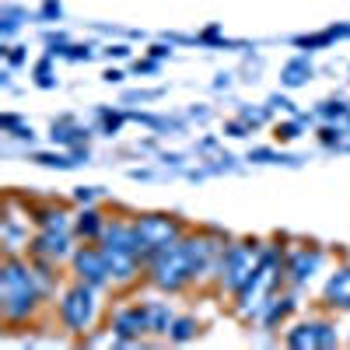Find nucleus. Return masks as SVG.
Listing matches in <instances>:
<instances>
[{
	"label": "nucleus",
	"mask_w": 350,
	"mask_h": 350,
	"mask_svg": "<svg viewBox=\"0 0 350 350\" xmlns=\"http://www.w3.org/2000/svg\"><path fill=\"white\" fill-rule=\"evenodd\" d=\"M49 298L25 252H4L0 259V326L4 333H18L39 323Z\"/></svg>",
	"instance_id": "nucleus-1"
},
{
	"label": "nucleus",
	"mask_w": 350,
	"mask_h": 350,
	"mask_svg": "<svg viewBox=\"0 0 350 350\" xmlns=\"http://www.w3.org/2000/svg\"><path fill=\"white\" fill-rule=\"evenodd\" d=\"M98 245L105 252L109 273H112V291H130V287L144 284V249H140L133 214H126V211L109 214Z\"/></svg>",
	"instance_id": "nucleus-2"
},
{
	"label": "nucleus",
	"mask_w": 350,
	"mask_h": 350,
	"mask_svg": "<svg viewBox=\"0 0 350 350\" xmlns=\"http://www.w3.org/2000/svg\"><path fill=\"white\" fill-rule=\"evenodd\" d=\"M105 291L92 287V284H84V280H67L60 287V295H56L53 301V315H56V323H60V329L67 336H77V340H88L98 323H102V315H105V301H102Z\"/></svg>",
	"instance_id": "nucleus-3"
},
{
	"label": "nucleus",
	"mask_w": 350,
	"mask_h": 350,
	"mask_svg": "<svg viewBox=\"0 0 350 350\" xmlns=\"http://www.w3.org/2000/svg\"><path fill=\"white\" fill-rule=\"evenodd\" d=\"M144 284L154 287L158 295H186V291L196 287V277H193V262H189V252H186V242H172L158 252H151L144 259Z\"/></svg>",
	"instance_id": "nucleus-4"
},
{
	"label": "nucleus",
	"mask_w": 350,
	"mask_h": 350,
	"mask_svg": "<svg viewBox=\"0 0 350 350\" xmlns=\"http://www.w3.org/2000/svg\"><path fill=\"white\" fill-rule=\"evenodd\" d=\"M259 245H262V239H228L224 242L221 259H217V273L211 284L214 295L231 301L249 284V277L259 267Z\"/></svg>",
	"instance_id": "nucleus-5"
},
{
	"label": "nucleus",
	"mask_w": 350,
	"mask_h": 350,
	"mask_svg": "<svg viewBox=\"0 0 350 350\" xmlns=\"http://www.w3.org/2000/svg\"><path fill=\"white\" fill-rule=\"evenodd\" d=\"M133 221H137L144 259H148L151 252H158V249H165V245H172V242H179L193 228L183 214H172V211H137Z\"/></svg>",
	"instance_id": "nucleus-6"
},
{
	"label": "nucleus",
	"mask_w": 350,
	"mask_h": 350,
	"mask_svg": "<svg viewBox=\"0 0 350 350\" xmlns=\"http://www.w3.org/2000/svg\"><path fill=\"white\" fill-rule=\"evenodd\" d=\"M105 333L112 336L116 347H133V343H140V340H148V336H151V326H148V301H120L116 308H109Z\"/></svg>",
	"instance_id": "nucleus-7"
},
{
	"label": "nucleus",
	"mask_w": 350,
	"mask_h": 350,
	"mask_svg": "<svg viewBox=\"0 0 350 350\" xmlns=\"http://www.w3.org/2000/svg\"><path fill=\"white\" fill-rule=\"evenodd\" d=\"M329 259V249L323 242H291L284 245V267H287V287H308L323 273Z\"/></svg>",
	"instance_id": "nucleus-8"
},
{
	"label": "nucleus",
	"mask_w": 350,
	"mask_h": 350,
	"mask_svg": "<svg viewBox=\"0 0 350 350\" xmlns=\"http://www.w3.org/2000/svg\"><path fill=\"white\" fill-rule=\"evenodd\" d=\"M67 277L74 280H84L98 291H109L112 287V273H109V262H105V252L98 242H77L70 262H67Z\"/></svg>",
	"instance_id": "nucleus-9"
},
{
	"label": "nucleus",
	"mask_w": 350,
	"mask_h": 350,
	"mask_svg": "<svg viewBox=\"0 0 350 350\" xmlns=\"http://www.w3.org/2000/svg\"><path fill=\"white\" fill-rule=\"evenodd\" d=\"M77 249V239L74 231H53V228H36L32 231V242H28V256H42V259H53V262H70Z\"/></svg>",
	"instance_id": "nucleus-10"
},
{
	"label": "nucleus",
	"mask_w": 350,
	"mask_h": 350,
	"mask_svg": "<svg viewBox=\"0 0 350 350\" xmlns=\"http://www.w3.org/2000/svg\"><path fill=\"white\" fill-rule=\"evenodd\" d=\"M18 196V193H14ZM21 200V196H18ZM25 217L32 221V228H53V231H74V214L67 211V203L56 200H21Z\"/></svg>",
	"instance_id": "nucleus-11"
},
{
	"label": "nucleus",
	"mask_w": 350,
	"mask_h": 350,
	"mask_svg": "<svg viewBox=\"0 0 350 350\" xmlns=\"http://www.w3.org/2000/svg\"><path fill=\"white\" fill-rule=\"evenodd\" d=\"M319 308L323 312H350V256H343L336 267L329 270L323 295H319Z\"/></svg>",
	"instance_id": "nucleus-12"
},
{
	"label": "nucleus",
	"mask_w": 350,
	"mask_h": 350,
	"mask_svg": "<svg viewBox=\"0 0 350 350\" xmlns=\"http://www.w3.org/2000/svg\"><path fill=\"white\" fill-rule=\"evenodd\" d=\"M298 308H301V301H298V287H284V291H277V295L267 301V308H262V315H259V329L262 333H280L291 319L298 315Z\"/></svg>",
	"instance_id": "nucleus-13"
},
{
	"label": "nucleus",
	"mask_w": 350,
	"mask_h": 350,
	"mask_svg": "<svg viewBox=\"0 0 350 350\" xmlns=\"http://www.w3.org/2000/svg\"><path fill=\"white\" fill-rule=\"evenodd\" d=\"M14 203H11V196H8V217L0 221V242H4V252H25L28 249V242H32V235H28V224L32 221H21L14 211Z\"/></svg>",
	"instance_id": "nucleus-14"
},
{
	"label": "nucleus",
	"mask_w": 350,
	"mask_h": 350,
	"mask_svg": "<svg viewBox=\"0 0 350 350\" xmlns=\"http://www.w3.org/2000/svg\"><path fill=\"white\" fill-rule=\"evenodd\" d=\"M105 221H109V214L98 207V203H92V207H77V214H74V239L77 242H98L102 231H105Z\"/></svg>",
	"instance_id": "nucleus-15"
},
{
	"label": "nucleus",
	"mask_w": 350,
	"mask_h": 350,
	"mask_svg": "<svg viewBox=\"0 0 350 350\" xmlns=\"http://www.w3.org/2000/svg\"><path fill=\"white\" fill-rule=\"evenodd\" d=\"M284 343L291 350H319V312L308 315V319H298V323H287Z\"/></svg>",
	"instance_id": "nucleus-16"
},
{
	"label": "nucleus",
	"mask_w": 350,
	"mask_h": 350,
	"mask_svg": "<svg viewBox=\"0 0 350 350\" xmlns=\"http://www.w3.org/2000/svg\"><path fill=\"white\" fill-rule=\"evenodd\" d=\"M49 140H53V148H77V144H88L92 140V130L81 126L74 116H60V120H53L49 126Z\"/></svg>",
	"instance_id": "nucleus-17"
},
{
	"label": "nucleus",
	"mask_w": 350,
	"mask_h": 350,
	"mask_svg": "<svg viewBox=\"0 0 350 350\" xmlns=\"http://www.w3.org/2000/svg\"><path fill=\"white\" fill-rule=\"evenodd\" d=\"M175 315H179V312L172 308L168 295H161V298H148V326H151V336H154V340H165V343H168V333H172Z\"/></svg>",
	"instance_id": "nucleus-18"
},
{
	"label": "nucleus",
	"mask_w": 350,
	"mask_h": 350,
	"mask_svg": "<svg viewBox=\"0 0 350 350\" xmlns=\"http://www.w3.org/2000/svg\"><path fill=\"white\" fill-rule=\"evenodd\" d=\"M25 256H28V252H25ZM28 259H32V270H36V277H39L42 291H46V298L53 301L56 295H60V287L67 284V280H64V270H60V262L42 259V256H28Z\"/></svg>",
	"instance_id": "nucleus-19"
},
{
	"label": "nucleus",
	"mask_w": 350,
	"mask_h": 350,
	"mask_svg": "<svg viewBox=\"0 0 350 350\" xmlns=\"http://www.w3.org/2000/svg\"><path fill=\"white\" fill-rule=\"evenodd\" d=\"M200 333H203V319H200V315H193V312H179V315H175V323H172L168 343L186 347V343H193Z\"/></svg>",
	"instance_id": "nucleus-20"
},
{
	"label": "nucleus",
	"mask_w": 350,
	"mask_h": 350,
	"mask_svg": "<svg viewBox=\"0 0 350 350\" xmlns=\"http://www.w3.org/2000/svg\"><path fill=\"white\" fill-rule=\"evenodd\" d=\"M347 36H350V25H333V28H326V32L298 36V39H295V46H298V49H305V53H312V49H326V46H333L336 39H347Z\"/></svg>",
	"instance_id": "nucleus-21"
},
{
	"label": "nucleus",
	"mask_w": 350,
	"mask_h": 350,
	"mask_svg": "<svg viewBox=\"0 0 350 350\" xmlns=\"http://www.w3.org/2000/svg\"><path fill=\"white\" fill-rule=\"evenodd\" d=\"M312 60L308 56H295V60H287L284 64V70H280V84L284 88H301V84H308L312 81Z\"/></svg>",
	"instance_id": "nucleus-22"
},
{
	"label": "nucleus",
	"mask_w": 350,
	"mask_h": 350,
	"mask_svg": "<svg viewBox=\"0 0 350 350\" xmlns=\"http://www.w3.org/2000/svg\"><path fill=\"white\" fill-rule=\"evenodd\" d=\"M312 120L308 112H298V116H291V120H280V123H273V140L277 144H295L301 133H305V123Z\"/></svg>",
	"instance_id": "nucleus-23"
},
{
	"label": "nucleus",
	"mask_w": 350,
	"mask_h": 350,
	"mask_svg": "<svg viewBox=\"0 0 350 350\" xmlns=\"http://www.w3.org/2000/svg\"><path fill=\"white\" fill-rule=\"evenodd\" d=\"M28 161H36L42 168H60V172H70L81 165L70 151H28Z\"/></svg>",
	"instance_id": "nucleus-24"
},
{
	"label": "nucleus",
	"mask_w": 350,
	"mask_h": 350,
	"mask_svg": "<svg viewBox=\"0 0 350 350\" xmlns=\"http://www.w3.org/2000/svg\"><path fill=\"white\" fill-rule=\"evenodd\" d=\"M312 116H319L323 123H347V120H350V102H343V98H326V102L315 105Z\"/></svg>",
	"instance_id": "nucleus-25"
},
{
	"label": "nucleus",
	"mask_w": 350,
	"mask_h": 350,
	"mask_svg": "<svg viewBox=\"0 0 350 350\" xmlns=\"http://www.w3.org/2000/svg\"><path fill=\"white\" fill-rule=\"evenodd\" d=\"M245 161H252V165H298L301 158L284 154V151H273V148H252V151L245 154Z\"/></svg>",
	"instance_id": "nucleus-26"
},
{
	"label": "nucleus",
	"mask_w": 350,
	"mask_h": 350,
	"mask_svg": "<svg viewBox=\"0 0 350 350\" xmlns=\"http://www.w3.org/2000/svg\"><path fill=\"white\" fill-rule=\"evenodd\" d=\"M333 347H340L336 319H333V312H323V308H319V350H333Z\"/></svg>",
	"instance_id": "nucleus-27"
},
{
	"label": "nucleus",
	"mask_w": 350,
	"mask_h": 350,
	"mask_svg": "<svg viewBox=\"0 0 350 350\" xmlns=\"http://www.w3.org/2000/svg\"><path fill=\"white\" fill-rule=\"evenodd\" d=\"M130 120V112H120V109H98V123H102V137H116L123 130V123Z\"/></svg>",
	"instance_id": "nucleus-28"
},
{
	"label": "nucleus",
	"mask_w": 350,
	"mask_h": 350,
	"mask_svg": "<svg viewBox=\"0 0 350 350\" xmlns=\"http://www.w3.org/2000/svg\"><path fill=\"white\" fill-rule=\"evenodd\" d=\"M343 137H350L343 123H323L319 126V144H323V148H340Z\"/></svg>",
	"instance_id": "nucleus-29"
},
{
	"label": "nucleus",
	"mask_w": 350,
	"mask_h": 350,
	"mask_svg": "<svg viewBox=\"0 0 350 350\" xmlns=\"http://www.w3.org/2000/svg\"><path fill=\"white\" fill-rule=\"evenodd\" d=\"M0 18H4V25H0V32H4V39H11V36L18 32V25H21L25 11H21V8H14V4H4V11H0Z\"/></svg>",
	"instance_id": "nucleus-30"
},
{
	"label": "nucleus",
	"mask_w": 350,
	"mask_h": 350,
	"mask_svg": "<svg viewBox=\"0 0 350 350\" xmlns=\"http://www.w3.org/2000/svg\"><path fill=\"white\" fill-rule=\"evenodd\" d=\"M239 116H242V120H245L252 130H259V126H267V120H270V105H267V109H259V105H256V109H252V105H242Z\"/></svg>",
	"instance_id": "nucleus-31"
},
{
	"label": "nucleus",
	"mask_w": 350,
	"mask_h": 350,
	"mask_svg": "<svg viewBox=\"0 0 350 350\" xmlns=\"http://www.w3.org/2000/svg\"><path fill=\"white\" fill-rule=\"evenodd\" d=\"M98 196H102L98 186H77L74 189V203H77V207H92V203H98Z\"/></svg>",
	"instance_id": "nucleus-32"
},
{
	"label": "nucleus",
	"mask_w": 350,
	"mask_h": 350,
	"mask_svg": "<svg viewBox=\"0 0 350 350\" xmlns=\"http://www.w3.org/2000/svg\"><path fill=\"white\" fill-rule=\"evenodd\" d=\"M252 133V126L242 120V116H239V120H224V137H235V140H245Z\"/></svg>",
	"instance_id": "nucleus-33"
},
{
	"label": "nucleus",
	"mask_w": 350,
	"mask_h": 350,
	"mask_svg": "<svg viewBox=\"0 0 350 350\" xmlns=\"http://www.w3.org/2000/svg\"><path fill=\"white\" fill-rule=\"evenodd\" d=\"M0 53H4L8 67H21V64H28V53H25V46H4Z\"/></svg>",
	"instance_id": "nucleus-34"
},
{
	"label": "nucleus",
	"mask_w": 350,
	"mask_h": 350,
	"mask_svg": "<svg viewBox=\"0 0 350 350\" xmlns=\"http://www.w3.org/2000/svg\"><path fill=\"white\" fill-rule=\"evenodd\" d=\"M60 14H64L60 0H42V11H39V18H42V21H56Z\"/></svg>",
	"instance_id": "nucleus-35"
},
{
	"label": "nucleus",
	"mask_w": 350,
	"mask_h": 350,
	"mask_svg": "<svg viewBox=\"0 0 350 350\" xmlns=\"http://www.w3.org/2000/svg\"><path fill=\"white\" fill-rule=\"evenodd\" d=\"M270 109H280V112H291V116H298V109H295V102H291L287 95H270V102H267Z\"/></svg>",
	"instance_id": "nucleus-36"
},
{
	"label": "nucleus",
	"mask_w": 350,
	"mask_h": 350,
	"mask_svg": "<svg viewBox=\"0 0 350 350\" xmlns=\"http://www.w3.org/2000/svg\"><path fill=\"white\" fill-rule=\"evenodd\" d=\"M67 60H92V46H64Z\"/></svg>",
	"instance_id": "nucleus-37"
},
{
	"label": "nucleus",
	"mask_w": 350,
	"mask_h": 350,
	"mask_svg": "<svg viewBox=\"0 0 350 350\" xmlns=\"http://www.w3.org/2000/svg\"><path fill=\"white\" fill-rule=\"evenodd\" d=\"M21 123H25V120H21L18 112H4V116H0V130H4V133H14Z\"/></svg>",
	"instance_id": "nucleus-38"
},
{
	"label": "nucleus",
	"mask_w": 350,
	"mask_h": 350,
	"mask_svg": "<svg viewBox=\"0 0 350 350\" xmlns=\"http://www.w3.org/2000/svg\"><path fill=\"white\" fill-rule=\"evenodd\" d=\"M158 64H161V60L148 56V60H137V64H133V70H137V74H154V70H158Z\"/></svg>",
	"instance_id": "nucleus-39"
},
{
	"label": "nucleus",
	"mask_w": 350,
	"mask_h": 350,
	"mask_svg": "<svg viewBox=\"0 0 350 350\" xmlns=\"http://www.w3.org/2000/svg\"><path fill=\"white\" fill-rule=\"evenodd\" d=\"M105 56H109V60H126V56H130V46L116 42V46H109V49H105Z\"/></svg>",
	"instance_id": "nucleus-40"
},
{
	"label": "nucleus",
	"mask_w": 350,
	"mask_h": 350,
	"mask_svg": "<svg viewBox=\"0 0 350 350\" xmlns=\"http://www.w3.org/2000/svg\"><path fill=\"white\" fill-rule=\"evenodd\" d=\"M11 137H14V140H21V144H32V140H36V130L28 126V123H21V126H18Z\"/></svg>",
	"instance_id": "nucleus-41"
},
{
	"label": "nucleus",
	"mask_w": 350,
	"mask_h": 350,
	"mask_svg": "<svg viewBox=\"0 0 350 350\" xmlns=\"http://www.w3.org/2000/svg\"><path fill=\"white\" fill-rule=\"evenodd\" d=\"M221 39V25H211V28H203V32L196 36V42H217Z\"/></svg>",
	"instance_id": "nucleus-42"
},
{
	"label": "nucleus",
	"mask_w": 350,
	"mask_h": 350,
	"mask_svg": "<svg viewBox=\"0 0 350 350\" xmlns=\"http://www.w3.org/2000/svg\"><path fill=\"white\" fill-rule=\"evenodd\" d=\"M148 56H154V60H168V56H172V46H168V42H154V46L148 49Z\"/></svg>",
	"instance_id": "nucleus-43"
},
{
	"label": "nucleus",
	"mask_w": 350,
	"mask_h": 350,
	"mask_svg": "<svg viewBox=\"0 0 350 350\" xmlns=\"http://www.w3.org/2000/svg\"><path fill=\"white\" fill-rule=\"evenodd\" d=\"M102 81H105V84H123V81H126V74H123L120 67H109V70L102 74Z\"/></svg>",
	"instance_id": "nucleus-44"
},
{
	"label": "nucleus",
	"mask_w": 350,
	"mask_h": 350,
	"mask_svg": "<svg viewBox=\"0 0 350 350\" xmlns=\"http://www.w3.org/2000/svg\"><path fill=\"white\" fill-rule=\"evenodd\" d=\"M36 84L39 88H56V74H36Z\"/></svg>",
	"instance_id": "nucleus-45"
},
{
	"label": "nucleus",
	"mask_w": 350,
	"mask_h": 350,
	"mask_svg": "<svg viewBox=\"0 0 350 350\" xmlns=\"http://www.w3.org/2000/svg\"><path fill=\"white\" fill-rule=\"evenodd\" d=\"M214 148H217L214 137H203V140H200V151H214Z\"/></svg>",
	"instance_id": "nucleus-46"
},
{
	"label": "nucleus",
	"mask_w": 350,
	"mask_h": 350,
	"mask_svg": "<svg viewBox=\"0 0 350 350\" xmlns=\"http://www.w3.org/2000/svg\"><path fill=\"white\" fill-rule=\"evenodd\" d=\"M161 161H165V165H183V154H168V151H165Z\"/></svg>",
	"instance_id": "nucleus-47"
},
{
	"label": "nucleus",
	"mask_w": 350,
	"mask_h": 350,
	"mask_svg": "<svg viewBox=\"0 0 350 350\" xmlns=\"http://www.w3.org/2000/svg\"><path fill=\"white\" fill-rule=\"evenodd\" d=\"M343 126H347V133H350V120H347V123H343Z\"/></svg>",
	"instance_id": "nucleus-48"
}]
</instances>
